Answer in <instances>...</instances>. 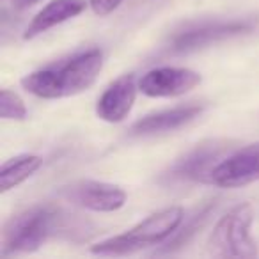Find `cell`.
Masks as SVG:
<instances>
[{
	"label": "cell",
	"instance_id": "1",
	"mask_svg": "<svg viewBox=\"0 0 259 259\" xmlns=\"http://www.w3.org/2000/svg\"><path fill=\"white\" fill-rule=\"evenodd\" d=\"M94 234L89 220L54 204H36L6 222L2 231V254L34 252L52 238L83 241Z\"/></svg>",
	"mask_w": 259,
	"mask_h": 259
},
{
	"label": "cell",
	"instance_id": "2",
	"mask_svg": "<svg viewBox=\"0 0 259 259\" xmlns=\"http://www.w3.org/2000/svg\"><path fill=\"white\" fill-rule=\"evenodd\" d=\"M101 68H103V54L100 50H89L75 55L62 64L23 76L22 85L27 93L45 100L75 96L93 85Z\"/></svg>",
	"mask_w": 259,
	"mask_h": 259
},
{
	"label": "cell",
	"instance_id": "3",
	"mask_svg": "<svg viewBox=\"0 0 259 259\" xmlns=\"http://www.w3.org/2000/svg\"><path fill=\"white\" fill-rule=\"evenodd\" d=\"M183 220V209L180 206H170L155 215L148 217L135 227L117 236H112L100 243L93 245L91 252L98 255H126L153 247L169 238L180 227Z\"/></svg>",
	"mask_w": 259,
	"mask_h": 259
},
{
	"label": "cell",
	"instance_id": "4",
	"mask_svg": "<svg viewBox=\"0 0 259 259\" xmlns=\"http://www.w3.org/2000/svg\"><path fill=\"white\" fill-rule=\"evenodd\" d=\"M252 219L250 204H238L227 211L209 236V254L215 257H255L257 247L250 236Z\"/></svg>",
	"mask_w": 259,
	"mask_h": 259
},
{
	"label": "cell",
	"instance_id": "5",
	"mask_svg": "<svg viewBox=\"0 0 259 259\" xmlns=\"http://www.w3.org/2000/svg\"><path fill=\"white\" fill-rule=\"evenodd\" d=\"M59 195L71 204L100 213L115 211V209L122 208L126 202L124 190H121L117 185L91 180H80L75 183L64 185L59 190Z\"/></svg>",
	"mask_w": 259,
	"mask_h": 259
},
{
	"label": "cell",
	"instance_id": "6",
	"mask_svg": "<svg viewBox=\"0 0 259 259\" xmlns=\"http://www.w3.org/2000/svg\"><path fill=\"white\" fill-rule=\"evenodd\" d=\"M229 149L226 142H204L180 158L165 174L163 180L169 183H188V181H209L213 163Z\"/></svg>",
	"mask_w": 259,
	"mask_h": 259
},
{
	"label": "cell",
	"instance_id": "7",
	"mask_svg": "<svg viewBox=\"0 0 259 259\" xmlns=\"http://www.w3.org/2000/svg\"><path fill=\"white\" fill-rule=\"evenodd\" d=\"M254 22L247 20H234V22H217L206 23V25L195 27V29L180 32L170 43V52L174 54H187L199 48L209 47V45L220 43V41L231 39V37L241 36L252 30Z\"/></svg>",
	"mask_w": 259,
	"mask_h": 259
},
{
	"label": "cell",
	"instance_id": "8",
	"mask_svg": "<svg viewBox=\"0 0 259 259\" xmlns=\"http://www.w3.org/2000/svg\"><path fill=\"white\" fill-rule=\"evenodd\" d=\"M259 180V142L240 149L215 165L209 181L224 188H236Z\"/></svg>",
	"mask_w": 259,
	"mask_h": 259
},
{
	"label": "cell",
	"instance_id": "9",
	"mask_svg": "<svg viewBox=\"0 0 259 259\" xmlns=\"http://www.w3.org/2000/svg\"><path fill=\"white\" fill-rule=\"evenodd\" d=\"M201 83V75L187 68H158L148 71L139 89L151 98H172L185 94Z\"/></svg>",
	"mask_w": 259,
	"mask_h": 259
},
{
	"label": "cell",
	"instance_id": "10",
	"mask_svg": "<svg viewBox=\"0 0 259 259\" xmlns=\"http://www.w3.org/2000/svg\"><path fill=\"white\" fill-rule=\"evenodd\" d=\"M137 98V83L134 75L117 78L98 100L96 114L107 122H121L130 114Z\"/></svg>",
	"mask_w": 259,
	"mask_h": 259
},
{
	"label": "cell",
	"instance_id": "11",
	"mask_svg": "<svg viewBox=\"0 0 259 259\" xmlns=\"http://www.w3.org/2000/svg\"><path fill=\"white\" fill-rule=\"evenodd\" d=\"M202 112V107L199 105H187V107H176L170 110L156 112V114L146 115L139 119L132 128V135H158L165 132H172L176 128H181L187 122L194 121Z\"/></svg>",
	"mask_w": 259,
	"mask_h": 259
},
{
	"label": "cell",
	"instance_id": "12",
	"mask_svg": "<svg viewBox=\"0 0 259 259\" xmlns=\"http://www.w3.org/2000/svg\"><path fill=\"white\" fill-rule=\"evenodd\" d=\"M87 4L85 0H52L50 4L45 6L39 13L32 18L29 23L23 37L25 39H32V37L39 36V34L50 30L52 27H57L61 23L68 22V20L78 16L80 13L85 11Z\"/></svg>",
	"mask_w": 259,
	"mask_h": 259
},
{
	"label": "cell",
	"instance_id": "13",
	"mask_svg": "<svg viewBox=\"0 0 259 259\" xmlns=\"http://www.w3.org/2000/svg\"><path fill=\"white\" fill-rule=\"evenodd\" d=\"M41 163H43V160L36 155H22L6 162L0 170V192L6 194L11 188L22 185L39 169Z\"/></svg>",
	"mask_w": 259,
	"mask_h": 259
},
{
	"label": "cell",
	"instance_id": "14",
	"mask_svg": "<svg viewBox=\"0 0 259 259\" xmlns=\"http://www.w3.org/2000/svg\"><path fill=\"white\" fill-rule=\"evenodd\" d=\"M213 209H215V201L206 202L199 211H195L194 215L190 217V220L187 222V226H183L180 231L178 229L174 231V236L167 241V245L162 248V250H158V254H165V252H172V250H176V248L183 247V245L187 243V241L190 240V238L194 236V234L197 233L202 226H204V222L208 220V217L211 215Z\"/></svg>",
	"mask_w": 259,
	"mask_h": 259
},
{
	"label": "cell",
	"instance_id": "15",
	"mask_svg": "<svg viewBox=\"0 0 259 259\" xmlns=\"http://www.w3.org/2000/svg\"><path fill=\"white\" fill-rule=\"evenodd\" d=\"M0 117L23 121L27 117V108L23 100L9 89H2L0 93Z\"/></svg>",
	"mask_w": 259,
	"mask_h": 259
},
{
	"label": "cell",
	"instance_id": "16",
	"mask_svg": "<svg viewBox=\"0 0 259 259\" xmlns=\"http://www.w3.org/2000/svg\"><path fill=\"white\" fill-rule=\"evenodd\" d=\"M121 4H122V0H89V6L93 8V11L100 16L110 15V13H114Z\"/></svg>",
	"mask_w": 259,
	"mask_h": 259
},
{
	"label": "cell",
	"instance_id": "17",
	"mask_svg": "<svg viewBox=\"0 0 259 259\" xmlns=\"http://www.w3.org/2000/svg\"><path fill=\"white\" fill-rule=\"evenodd\" d=\"M4 2H9L15 9H27L36 4L37 0H4Z\"/></svg>",
	"mask_w": 259,
	"mask_h": 259
}]
</instances>
